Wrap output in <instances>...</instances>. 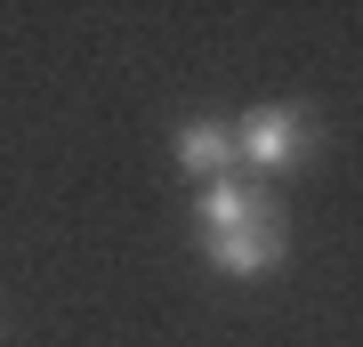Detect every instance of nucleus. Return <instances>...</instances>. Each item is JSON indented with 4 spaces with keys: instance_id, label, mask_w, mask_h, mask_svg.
<instances>
[{
    "instance_id": "obj_1",
    "label": "nucleus",
    "mask_w": 363,
    "mask_h": 347,
    "mask_svg": "<svg viewBox=\"0 0 363 347\" xmlns=\"http://www.w3.org/2000/svg\"><path fill=\"white\" fill-rule=\"evenodd\" d=\"M315 114L307 105H291V97H267V105H250L242 121H234V162H242V178H291V170H307L315 162Z\"/></svg>"
},
{
    "instance_id": "obj_2",
    "label": "nucleus",
    "mask_w": 363,
    "mask_h": 347,
    "mask_svg": "<svg viewBox=\"0 0 363 347\" xmlns=\"http://www.w3.org/2000/svg\"><path fill=\"white\" fill-rule=\"evenodd\" d=\"M202 258H210L218 275H234V283L274 275V267L291 258V226H283V210H274V194L250 202L242 219H226V226H202Z\"/></svg>"
},
{
    "instance_id": "obj_3",
    "label": "nucleus",
    "mask_w": 363,
    "mask_h": 347,
    "mask_svg": "<svg viewBox=\"0 0 363 347\" xmlns=\"http://www.w3.org/2000/svg\"><path fill=\"white\" fill-rule=\"evenodd\" d=\"M178 170H186L194 186L234 178V170H242V162H234V129H226V121H186V129H178Z\"/></svg>"
}]
</instances>
